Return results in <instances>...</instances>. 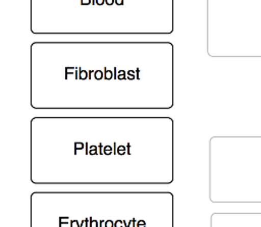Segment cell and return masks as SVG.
Segmentation results:
<instances>
[{"label": "cell", "instance_id": "obj_9", "mask_svg": "<svg viewBox=\"0 0 261 227\" xmlns=\"http://www.w3.org/2000/svg\"><path fill=\"white\" fill-rule=\"evenodd\" d=\"M95 76H96V78H97V79H100V78L102 77V73H101V71L96 72V73H95Z\"/></svg>", "mask_w": 261, "mask_h": 227}, {"label": "cell", "instance_id": "obj_7", "mask_svg": "<svg viewBox=\"0 0 261 227\" xmlns=\"http://www.w3.org/2000/svg\"><path fill=\"white\" fill-rule=\"evenodd\" d=\"M75 150H79V149H83L84 148V146H83V144H81V143H75Z\"/></svg>", "mask_w": 261, "mask_h": 227}, {"label": "cell", "instance_id": "obj_5", "mask_svg": "<svg viewBox=\"0 0 261 227\" xmlns=\"http://www.w3.org/2000/svg\"><path fill=\"white\" fill-rule=\"evenodd\" d=\"M105 227H114V223L111 220H107L105 222Z\"/></svg>", "mask_w": 261, "mask_h": 227}, {"label": "cell", "instance_id": "obj_4", "mask_svg": "<svg viewBox=\"0 0 261 227\" xmlns=\"http://www.w3.org/2000/svg\"><path fill=\"white\" fill-rule=\"evenodd\" d=\"M137 227H146V222L144 220H139L137 222Z\"/></svg>", "mask_w": 261, "mask_h": 227}, {"label": "cell", "instance_id": "obj_11", "mask_svg": "<svg viewBox=\"0 0 261 227\" xmlns=\"http://www.w3.org/2000/svg\"><path fill=\"white\" fill-rule=\"evenodd\" d=\"M112 2H113L112 0H106V3H107L108 5H111V4H112Z\"/></svg>", "mask_w": 261, "mask_h": 227}, {"label": "cell", "instance_id": "obj_2", "mask_svg": "<svg viewBox=\"0 0 261 227\" xmlns=\"http://www.w3.org/2000/svg\"><path fill=\"white\" fill-rule=\"evenodd\" d=\"M111 152H112V149H111V147H110V146H106V147H104V153H105L106 155H110V154H111Z\"/></svg>", "mask_w": 261, "mask_h": 227}, {"label": "cell", "instance_id": "obj_3", "mask_svg": "<svg viewBox=\"0 0 261 227\" xmlns=\"http://www.w3.org/2000/svg\"><path fill=\"white\" fill-rule=\"evenodd\" d=\"M114 227H123V221L117 220L114 222Z\"/></svg>", "mask_w": 261, "mask_h": 227}, {"label": "cell", "instance_id": "obj_6", "mask_svg": "<svg viewBox=\"0 0 261 227\" xmlns=\"http://www.w3.org/2000/svg\"><path fill=\"white\" fill-rule=\"evenodd\" d=\"M90 154L91 155H96V147L95 146H92L91 149H90Z\"/></svg>", "mask_w": 261, "mask_h": 227}, {"label": "cell", "instance_id": "obj_1", "mask_svg": "<svg viewBox=\"0 0 261 227\" xmlns=\"http://www.w3.org/2000/svg\"><path fill=\"white\" fill-rule=\"evenodd\" d=\"M117 152H118V155H124V153H125V147H123V146L118 147Z\"/></svg>", "mask_w": 261, "mask_h": 227}, {"label": "cell", "instance_id": "obj_8", "mask_svg": "<svg viewBox=\"0 0 261 227\" xmlns=\"http://www.w3.org/2000/svg\"><path fill=\"white\" fill-rule=\"evenodd\" d=\"M111 76H112V73H111V71H107V72H106V74H105V78H107V79H110V78H111Z\"/></svg>", "mask_w": 261, "mask_h": 227}, {"label": "cell", "instance_id": "obj_12", "mask_svg": "<svg viewBox=\"0 0 261 227\" xmlns=\"http://www.w3.org/2000/svg\"><path fill=\"white\" fill-rule=\"evenodd\" d=\"M97 3H99V4H102V3H103V1H102V0H99V1H97Z\"/></svg>", "mask_w": 261, "mask_h": 227}, {"label": "cell", "instance_id": "obj_10", "mask_svg": "<svg viewBox=\"0 0 261 227\" xmlns=\"http://www.w3.org/2000/svg\"><path fill=\"white\" fill-rule=\"evenodd\" d=\"M115 2H116V4H118V5H121L122 4V0H115Z\"/></svg>", "mask_w": 261, "mask_h": 227}]
</instances>
